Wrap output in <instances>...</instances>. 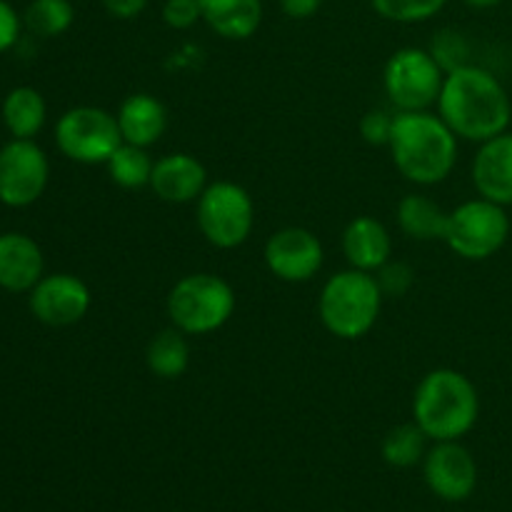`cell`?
Instances as JSON below:
<instances>
[{
	"label": "cell",
	"mask_w": 512,
	"mask_h": 512,
	"mask_svg": "<svg viewBox=\"0 0 512 512\" xmlns=\"http://www.w3.org/2000/svg\"><path fill=\"white\" fill-rule=\"evenodd\" d=\"M435 108L460 140L478 145L505 133L512 120V103L505 85L498 75L473 63L445 73Z\"/></svg>",
	"instance_id": "1"
},
{
	"label": "cell",
	"mask_w": 512,
	"mask_h": 512,
	"mask_svg": "<svg viewBox=\"0 0 512 512\" xmlns=\"http://www.w3.org/2000/svg\"><path fill=\"white\" fill-rule=\"evenodd\" d=\"M458 135L433 110L395 113L390 158L408 183L430 188L453 175L458 165Z\"/></svg>",
	"instance_id": "2"
},
{
	"label": "cell",
	"mask_w": 512,
	"mask_h": 512,
	"mask_svg": "<svg viewBox=\"0 0 512 512\" xmlns=\"http://www.w3.org/2000/svg\"><path fill=\"white\" fill-rule=\"evenodd\" d=\"M478 418L480 395L468 375L455 368H435L423 375L413 393V423L428 440H463Z\"/></svg>",
	"instance_id": "3"
},
{
	"label": "cell",
	"mask_w": 512,
	"mask_h": 512,
	"mask_svg": "<svg viewBox=\"0 0 512 512\" xmlns=\"http://www.w3.org/2000/svg\"><path fill=\"white\" fill-rule=\"evenodd\" d=\"M378 278L365 270H340L323 283L318 295V318L338 340H360L375 328L383 310Z\"/></svg>",
	"instance_id": "4"
},
{
	"label": "cell",
	"mask_w": 512,
	"mask_h": 512,
	"mask_svg": "<svg viewBox=\"0 0 512 512\" xmlns=\"http://www.w3.org/2000/svg\"><path fill=\"white\" fill-rule=\"evenodd\" d=\"M233 285L215 273H188L170 288L165 310L173 328L185 335H210L235 315Z\"/></svg>",
	"instance_id": "5"
},
{
	"label": "cell",
	"mask_w": 512,
	"mask_h": 512,
	"mask_svg": "<svg viewBox=\"0 0 512 512\" xmlns=\"http://www.w3.org/2000/svg\"><path fill=\"white\" fill-rule=\"evenodd\" d=\"M195 225L213 248H240L248 243L255 228L253 195L233 180L208 183L203 195L195 200Z\"/></svg>",
	"instance_id": "6"
},
{
	"label": "cell",
	"mask_w": 512,
	"mask_h": 512,
	"mask_svg": "<svg viewBox=\"0 0 512 512\" xmlns=\"http://www.w3.org/2000/svg\"><path fill=\"white\" fill-rule=\"evenodd\" d=\"M510 238V218L503 205L485 198H473L448 210V228L443 243L458 258L480 263L505 248Z\"/></svg>",
	"instance_id": "7"
},
{
	"label": "cell",
	"mask_w": 512,
	"mask_h": 512,
	"mask_svg": "<svg viewBox=\"0 0 512 512\" xmlns=\"http://www.w3.org/2000/svg\"><path fill=\"white\" fill-rule=\"evenodd\" d=\"M443 83L445 70L438 60L430 55V50L415 45L395 50L383 70V88L395 113L433 110Z\"/></svg>",
	"instance_id": "8"
},
{
	"label": "cell",
	"mask_w": 512,
	"mask_h": 512,
	"mask_svg": "<svg viewBox=\"0 0 512 512\" xmlns=\"http://www.w3.org/2000/svg\"><path fill=\"white\" fill-rule=\"evenodd\" d=\"M55 145L80 165H105L123 145L118 118L98 105H75L55 123Z\"/></svg>",
	"instance_id": "9"
},
{
	"label": "cell",
	"mask_w": 512,
	"mask_h": 512,
	"mask_svg": "<svg viewBox=\"0 0 512 512\" xmlns=\"http://www.w3.org/2000/svg\"><path fill=\"white\" fill-rule=\"evenodd\" d=\"M48 180V155L35 140L13 138L0 148V203L28 208L43 198Z\"/></svg>",
	"instance_id": "10"
},
{
	"label": "cell",
	"mask_w": 512,
	"mask_h": 512,
	"mask_svg": "<svg viewBox=\"0 0 512 512\" xmlns=\"http://www.w3.org/2000/svg\"><path fill=\"white\" fill-rule=\"evenodd\" d=\"M263 258L265 268L283 283H308L323 270L325 248L313 230L288 225L265 240Z\"/></svg>",
	"instance_id": "11"
},
{
	"label": "cell",
	"mask_w": 512,
	"mask_h": 512,
	"mask_svg": "<svg viewBox=\"0 0 512 512\" xmlns=\"http://www.w3.org/2000/svg\"><path fill=\"white\" fill-rule=\"evenodd\" d=\"M423 478L435 498L463 503L478 488V463L460 440H445L425 453Z\"/></svg>",
	"instance_id": "12"
},
{
	"label": "cell",
	"mask_w": 512,
	"mask_h": 512,
	"mask_svg": "<svg viewBox=\"0 0 512 512\" xmlns=\"http://www.w3.org/2000/svg\"><path fill=\"white\" fill-rule=\"evenodd\" d=\"M30 313L48 328H70L88 315L93 295L73 273H50L30 290Z\"/></svg>",
	"instance_id": "13"
},
{
	"label": "cell",
	"mask_w": 512,
	"mask_h": 512,
	"mask_svg": "<svg viewBox=\"0 0 512 512\" xmlns=\"http://www.w3.org/2000/svg\"><path fill=\"white\" fill-rule=\"evenodd\" d=\"M208 188V170L195 155L190 153H168L155 160L150 190L163 203L188 205L203 195Z\"/></svg>",
	"instance_id": "14"
},
{
	"label": "cell",
	"mask_w": 512,
	"mask_h": 512,
	"mask_svg": "<svg viewBox=\"0 0 512 512\" xmlns=\"http://www.w3.org/2000/svg\"><path fill=\"white\" fill-rule=\"evenodd\" d=\"M473 185L480 198L508 208L512 205V133L495 135L480 143L473 158Z\"/></svg>",
	"instance_id": "15"
},
{
	"label": "cell",
	"mask_w": 512,
	"mask_h": 512,
	"mask_svg": "<svg viewBox=\"0 0 512 512\" xmlns=\"http://www.w3.org/2000/svg\"><path fill=\"white\" fill-rule=\"evenodd\" d=\"M340 245L350 268L373 275L393 258V235L373 215H358L350 220Z\"/></svg>",
	"instance_id": "16"
},
{
	"label": "cell",
	"mask_w": 512,
	"mask_h": 512,
	"mask_svg": "<svg viewBox=\"0 0 512 512\" xmlns=\"http://www.w3.org/2000/svg\"><path fill=\"white\" fill-rule=\"evenodd\" d=\"M43 275V250L30 235H0V288L8 293H30Z\"/></svg>",
	"instance_id": "17"
},
{
	"label": "cell",
	"mask_w": 512,
	"mask_h": 512,
	"mask_svg": "<svg viewBox=\"0 0 512 512\" xmlns=\"http://www.w3.org/2000/svg\"><path fill=\"white\" fill-rule=\"evenodd\" d=\"M115 118H118L123 143L140 145V148L155 145L163 138L165 130H168V110L150 93L128 95L120 103Z\"/></svg>",
	"instance_id": "18"
},
{
	"label": "cell",
	"mask_w": 512,
	"mask_h": 512,
	"mask_svg": "<svg viewBox=\"0 0 512 512\" xmlns=\"http://www.w3.org/2000/svg\"><path fill=\"white\" fill-rule=\"evenodd\" d=\"M203 23L223 40H248L263 25V0H198Z\"/></svg>",
	"instance_id": "19"
},
{
	"label": "cell",
	"mask_w": 512,
	"mask_h": 512,
	"mask_svg": "<svg viewBox=\"0 0 512 512\" xmlns=\"http://www.w3.org/2000/svg\"><path fill=\"white\" fill-rule=\"evenodd\" d=\"M395 220L403 235L420 243H433L445 238L448 228V210L423 193H408L395 208Z\"/></svg>",
	"instance_id": "20"
},
{
	"label": "cell",
	"mask_w": 512,
	"mask_h": 512,
	"mask_svg": "<svg viewBox=\"0 0 512 512\" xmlns=\"http://www.w3.org/2000/svg\"><path fill=\"white\" fill-rule=\"evenodd\" d=\"M48 120V105L40 90L18 85L3 100V123L18 140H33Z\"/></svg>",
	"instance_id": "21"
},
{
	"label": "cell",
	"mask_w": 512,
	"mask_h": 512,
	"mask_svg": "<svg viewBox=\"0 0 512 512\" xmlns=\"http://www.w3.org/2000/svg\"><path fill=\"white\" fill-rule=\"evenodd\" d=\"M145 365L160 380L183 378L185 370L190 368L188 335L180 333L173 325L155 333L145 348Z\"/></svg>",
	"instance_id": "22"
},
{
	"label": "cell",
	"mask_w": 512,
	"mask_h": 512,
	"mask_svg": "<svg viewBox=\"0 0 512 512\" xmlns=\"http://www.w3.org/2000/svg\"><path fill=\"white\" fill-rule=\"evenodd\" d=\"M105 168H108L110 180H113L118 188L138 190V188H150L155 160L150 158L148 148L123 143L113 155H110Z\"/></svg>",
	"instance_id": "23"
},
{
	"label": "cell",
	"mask_w": 512,
	"mask_h": 512,
	"mask_svg": "<svg viewBox=\"0 0 512 512\" xmlns=\"http://www.w3.org/2000/svg\"><path fill=\"white\" fill-rule=\"evenodd\" d=\"M380 453H383V460L390 468H415V465L423 463L425 453H428V435L415 423L395 425L383 438Z\"/></svg>",
	"instance_id": "24"
},
{
	"label": "cell",
	"mask_w": 512,
	"mask_h": 512,
	"mask_svg": "<svg viewBox=\"0 0 512 512\" xmlns=\"http://www.w3.org/2000/svg\"><path fill=\"white\" fill-rule=\"evenodd\" d=\"M23 23L38 38H58L75 23V8L70 0H33L25 8Z\"/></svg>",
	"instance_id": "25"
},
{
	"label": "cell",
	"mask_w": 512,
	"mask_h": 512,
	"mask_svg": "<svg viewBox=\"0 0 512 512\" xmlns=\"http://www.w3.org/2000/svg\"><path fill=\"white\" fill-rule=\"evenodd\" d=\"M448 0H370V8L383 20L398 25L428 23L435 15L443 13Z\"/></svg>",
	"instance_id": "26"
},
{
	"label": "cell",
	"mask_w": 512,
	"mask_h": 512,
	"mask_svg": "<svg viewBox=\"0 0 512 512\" xmlns=\"http://www.w3.org/2000/svg\"><path fill=\"white\" fill-rule=\"evenodd\" d=\"M428 50L430 55L438 60V65L445 70V73H450V70L455 68H463V65L470 63L468 40H465L463 33H458V30L453 28L438 30Z\"/></svg>",
	"instance_id": "27"
},
{
	"label": "cell",
	"mask_w": 512,
	"mask_h": 512,
	"mask_svg": "<svg viewBox=\"0 0 512 512\" xmlns=\"http://www.w3.org/2000/svg\"><path fill=\"white\" fill-rule=\"evenodd\" d=\"M378 278L380 290H383L385 298H403L413 290L415 285V270L413 265L405 263V260H393L390 258L383 268L375 273Z\"/></svg>",
	"instance_id": "28"
},
{
	"label": "cell",
	"mask_w": 512,
	"mask_h": 512,
	"mask_svg": "<svg viewBox=\"0 0 512 512\" xmlns=\"http://www.w3.org/2000/svg\"><path fill=\"white\" fill-rule=\"evenodd\" d=\"M393 123H395V110H383V108L368 110L358 123L360 138H363L368 145H375V148H388L390 135H393Z\"/></svg>",
	"instance_id": "29"
},
{
	"label": "cell",
	"mask_w": 512,
	"mask_h": 512,
	"mask_svg": "<svg viewBox=\"0 0 512 512\" xmlns=\"http://www.w3.org/2000/svg\"><path fill=\"white\" fill-rule=\"evenodd\" d=\"M203 20L198 0H165L163 23L173 30H190Z\"/></svg>",
	"instance_id": "30"
},
{
	"label": "cell",
	"mask_w": 512,
	"mask_h": 512,
	"mask_svg": "<svg viewBox=\"0 0 512 512\" xmlns=\"http://www.w3.org/2000/svg\"><path fill=\"white\" fill-rule=\"evenodd\" d=\"M20 28H23V18L15 13L8 0H0V53H5V50L18 43Z\"/></svg>",
	"instance_id": "31"
},
{
	"label": "cell",
	"mask_w": 512,
	"mask_h": 512,
	"mask_svg": "<svg viewBox=\"0 0 512 512\" xmlns=\"http://www.w3.org/2000/svg\"><path fill=\"white\" fill-rule=\"evenodd\" d=\"M105 13L115 20H133L148 8L150 0H100Z\"/></svg>",
	"instance_id": "32"
},
{
	"label": "cell",
	"mask_w": 512,
	"mask_h": 512,
	"mask_svg": "<svg viewBox=\"0 0 512 512\" xmlns=\"http://www.w3.org/2000/svg\"><path fill=\"white\" fill-rule=\"evenodd\" d=\"M280 10L288 15L290 20H308L313 15H318V10L323 8L325 0H278Z\"/></svg>",
	"instance_id": "33"
},
{
	"label": "cell",
	"mask_w": 512,
	"mask_h": 512,
	"mask_svg": "<svg viewBox=\"0 0 512 512\" xmlns=\"http://www.w3.org/2000/svg\"><path fill=\"white\" fill-rule=\"evenodd\" d=\"M463 3L475 10H488V8H495V5H500L503 0H463Z\"/></svg>",
	"instance_id": "34"
}]
</instances>
